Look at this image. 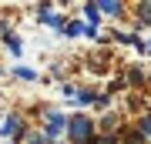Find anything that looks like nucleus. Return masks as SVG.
Instances as JSON below:
<instances>
[{"mask_svg": "<svg viewBox=\"0 0 151 144\" xmlns=\"http://www.w3.org/2000/svg\"><path fill=\"white\" fill-rule=\"evenodd\" d=\"M70 124V138H74L77 144H87V141H91V134H94V121H87V117H70L67 121Z\"/></svg>", "mask_w": 151, "mask_h": 144, "instance_id": "obj_1", "label": "nucleus"}, {"mask_svg": "<svg viewBox=\"0 0 151 144\" xmlns=\"http://www.w3.org/2000/svg\"><path fill=\"white\" fill-rule=\"evenodd\" d=\"M64 117H60V114H50V117H47V138H57V134L60 131H64Z\"/></svg>", "mask_w": 151, "mask_h": 144, "instance_id": "obj_2", "label": "nucleus"}, {"mask_svg": "<svg viewBox=\"0 0 151 144\" xmlns=\"http://www.w3.org/2000/svg\"><path fill=\"white\" fill-rule=\"evenodd\" d=\"M17 131H20V117H17V114H10V117L0 124V134H4V138H10V134H17Z\"/></svg>", "mask_w": 151, "mask_h": 144, "instance_id": "obj_3", "label": "nucleus"}, {"mask_svg": "<svg viewBox=\"0 0 151 144\" xmlns=\"http://www.w3.org/2000/svg\"><path fill=\"white\" fill-rule=\"evenodd\" d=\"M97 10H101V7H97V4H87V20H91V24H97V20H101V17H97Z\"/></svg>", "mask_w": 151, "mask_h": 144, "instance_id": "obj_4", "label": "nucleus"}, {"mask_svg": "<svg viewBox=\"0 0 151 144\" xmlns=\"http://www.w3.org/2000/svg\"><path fill=\"white\" fill-rule=\"evenodd\" d=\"M104 14H121V4H97Z\"/></svg>", "mask_w": 151, "mask_h": 144, "instance_id": "obj_5", "label": "nucleus"}, {"mask_svg": "<svg viewBox=\"0 0 151 144\" xmlns=\"http://www.w3.org/2000/svg\"><path fill=\"white\" fill-rule=\"evenodd\" d=\"M17 77H24V80H34V77H37V74H34L30 67H17Z\"/></svg>", "mask_w": 151, "mask_h": 144, "instance_id": "obj_6", "label": "nucleus"}, {"mask_svg": "<svg viewBox=\"0 0 151 144\" xmlns=\"http://www.w3.org/2000/svg\"><path fill=\"white\" fill-rule=\"evenodd\" d=\"M141 24H151V4H141Z\"/></svg>", "mask_w": 151, "mask_h": 144, "instance_id": "obj_7", "label": "nucleus"}, {"mask_svg": "<svg viewBox=\"0 0 151 144\" xmlns=\"http://www.w3.org/2000/svg\"><path fill=\"white\" fill-rule=\"evenodd\" d=\"M7 47H10L14 54H20V40H17V37H7Z\"/></svg>", "mask_w": 151, "mask_h": 144, "instance_id": "obj_8", "label": "nucleus"}, {"mask_svg": "<svg viewBox=\"0 0 151 144\" xmlns=\"http://www.w3.org/2000/svg\"><path fill=\"white\" fill-rule=\"evenodd\" d=\"M44 20H47L50 27H60V24H64V20H60V17H54V14H47V17H44Z\"/></svg>", "mask_w": 151, "mask_h": 144, "instance_id": "obj_9", "label": "nucleus"}, {"mask_svg": "<svg viewBox=\"0 0 151 144\" xmlns=\"http://www.w3.org/2000/svg\"><path fill=\"white\" fill-rule=\"evenodd\" d=\"M141 131H145V134H148V138H151V114H148V117H145V121H141Z\"/></svg>", "mask_w": 151, "mask_h": 144, "instance_id": "obj_10", "label": "nucleus"}, {"mask_svg": "<svg viewBox=\"0 0 151 144\" xmlns=\"http://www.w3.org/2000/svg\"><path fill=\"white\" fill-rule=\"evenodd\" d=\"M30 144H44V138H40V134H37V138H34V141H30Z\"/></svg>", "mask_w": 151, "mask_h": 144, "instance_id": "obj_11", "label": "nucleus"}, {"mask_svg": "<svg viewBox=\"0 0 151 144\" xmlns=\"http://www.w3.org/2000/svg\"><path fill=\"white\" fill-rule=\"evenodd\" d=\"M148 54H151V44H148Z\"/></svg>", "mask_w": 151, "mask_h": 144, "instance_id": "obj_12", "label": "nucleus"}]
</instances>
